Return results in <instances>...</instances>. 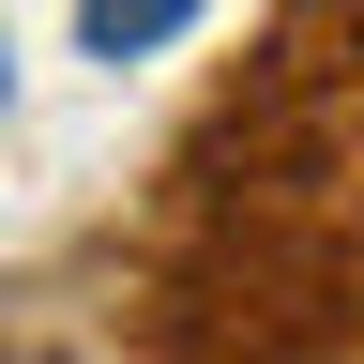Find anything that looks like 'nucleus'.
Returning a JSON list of instances; mask_svg holds the SVG:
<instances>
[{
  "instance_id": "f257e3e1",
  "label": "nucleus",
  "mask_w": 364,
  "mask_h": 364,
  "mask_svg": "<svg viewBox=\"0 0 364 364\" xmlns=\"http://www.w3.org/2000/svg\"><path fill=\"white\" fill-rule=\"evenodd\" d=\"M182 16H198V0H91V16H76V46H91V61H152Z\"/></svg>"
}]
</instances>
